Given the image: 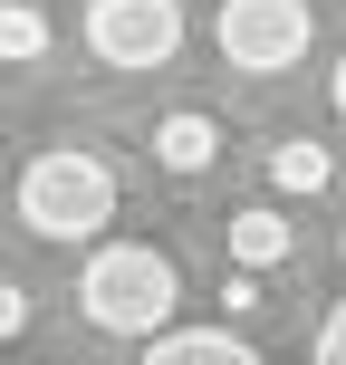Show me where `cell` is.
I'll list each match as a JSON object with an SVG mask.
<instances>
[{"label": "cell", "mask_w": 346, "mask_h": 365, "mask_svg": "<svg viewBox=\"0 0 346 365\" xmlns=\"http://www.w3.org/2000/svg\"><path fill=\"white\" fill-rule=\"evenodd\" d=\"M279 259H289V221H279L270 202L231 212V269H279Z\"/></svg>", "instance_id": "52a82bcc"}, {"label": "cell", "mask_w": 346, "mask_h": 365, "mask_svg": "<svg viewBox=\"0 0 346 365\" xmlns=\"http://www.w3.org/2000/svg\"><path fill=\"white\" fill-rule=\"evenodd\" d=\"M135 365H260V346L231 327H164V336H145Z\"/></svg>", "instance_id": "5b68a950"}, {"label": "cell", "mask_w": 346, "mask_h": 365, "mask_svg": "<svg viewBox=\"0 0 346 365\" xmlns=\"http://www.w3.org/2000/svg\"><path fill=\"white\" fill-rule=\"evenodd\" d=\"M212 154H221V125L202 106H173L164 125H154V164H164V173H202Z\"/></svg>", "instance_id": "8992f818"}, {"label": "cell", "mask_w": 346, "mask_h": 365, "mask_svg": "<svg viewBox=\"0 0 346 365\" xmlns=\"http://www.w3.org/2000/svg\"><path fill=\"white\" fill-rule=\"evenodd\" d=\"M308 365H346V298L327 317H317V346H308Z\"/></svg>", "instance_id": "30bf717a"}, {"label": "cell", "mask_w": 346, "mask_h": 365, "mask_svg": "<svg viewBox=\"0 0 346 365\" xmlns=\"http://www.w3.org/2000/svg\"><path fill=\"white\" fill-rule=\"evenodd\" d=\"M337 192H346V164H337Z\"/></svg>", "instance_id": "5bb4252c"}, {"label": "cell", "mask_w": 346, "mask_h": 365, "mask_svg": "<svg viewBox=\"0 0 346 365\" xmlns=\"http://www.w3.org/2000/svg\"><path fill=\"white\" fill-rule=\"evenodd\" d=\"M0 58H10V68L49 58V10H39V0H0Z\"/></svg>", "instance_id": "9c48e42d"}, {"label": "cell", "mask_w": 346, "mask_h": 365, "mask_svg": "<svg viewBox=\"0 0 346 365\" xmlns=\"http://www.w3.org/2000/svg\"><path fill=\"white\" fill-rule=\"evenodd\" d=\"M337 164H327V145L317 135H289V145H270V192H327Z\"/></svg>", "instance_id": "ba28073f"}, {"label": "cell", "mask_w": 346, "mask_h": 365, "mask_svg": "<svg viewBox=\"0 0 346 365\" xmlns=\"http://www.w3.org/2000/svg\"><path fill=\"white\" fill-rule=\"evenodd\" d=\"M173 48H183L173 0H87V58H106V68H164Z\"/></svg>", "instance_id": "277c9868"}, {"label": "cell", "mask_w": 346, "mask_h": 365, "mask_svg": "<svg viewBox=\"0 0 346 365\" xmlns=\"http://www.w3.org/2000/svg\"><path fill=\"white\" fill-rule=\"evenodd\" d=\"M212 38H221V58H231L240 77H289L298 58H308L317 19H308V0H221Z\"/></svg>", "instance_id": "3957f363"}, {"label": "cell", "mask_w": 346, "mask_h": 365, "mask_svg": "<svg viewBox=\"0 0 346 365\" xmlns=\"http://www.w3.org/2000/svg\"><path fill=\"white\" fill-rule=\"evenodd\" d=\"M116 221V164L87 145H58V154H29L19 173V231L29 240H96Z\"/></svg>", "instance_id": "7a4b0ae2"}, {"label": "cell", "mask_w": 346, "mask_h": 365, "mask_svg": "<svg viewBox=\"0 0 346 365\" xmlns=\"http://www.w3.org/2000/svg\"><path fill=\"white\" fill-rule=\"evenodd\" d=\"M327 96H337V115H346V58H337V77H327Z\"/></svg>", "instance_id": "4fadbf2b"}, {"label": "cell", "mask_w": 346, "mask_h": 365, "mask_svg": "<svg viewBox=\"0 0 346 365\" xmlns=\"http://www.w3.org/2000/svg\"><path fill=\"white\" fill-rule=\"evenodd\" d=\"M77 308L106 336H164L173 308H183V269L154 240H106V250L87 259V279H77Z\"/></svg>", "instance_id": "6da1fadb"}, {"label": "cell", "mask_w": 346, "mask_h": 365, "mask_svg": "<svg viewBox=\"0 0 346 365\" xmlns=\"http://www.w3.org/2000/svg\"><path fill=\"white\" fill-rule=\"evenodd\" d=\"M19 327H29V289H10V279H0V346H10Z\"/></svg>", "instance_id": "8fae6325"}, {"label": "cell", "mask_w": 346, "mask_h": 365, "mask_svg": "<svg viewBox=\"0 0 346 365\" xmlns=\"http://www.w3.org/2000/svg\"><path fill=\"white\" fill-rule=\"evenodd\" d=\"M221 308H231V317L260 308V269H231V279H221Z\"/></svg>", "instance_id": "7c38bea8"}]
</instances>
